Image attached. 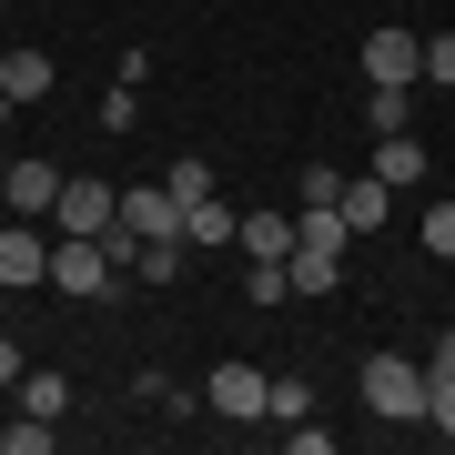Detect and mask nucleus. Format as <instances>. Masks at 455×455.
<instances>
[{"mask_svg": "<svg viewBox=\"0 0 455 455\" xmlns=\"http://www.w3.org/2000/svg\"><path fill=\"white\" fill-rule=\"evenodd\" d=\"M20 405L61 425V415H71V385H61V364H31V374H20Z\"/></svg>", "mask_w": 455, "mask_h": 455, "instance_id": "nucleus-14", "label": "nucleus"}, {"mask_svg": "<svg viewBox=\"0 0 455 455\" xmlns=\"http://www.w3.org/2000/svg\"><path fill=\"white\" fill-rule=\"evenodd\" d=\"M425 253H445V263H455V193H445L435 212H425Z\"/></svg>", "mask_w": 455, "mask_h": 455, "instance_id": "nucleus-25", "label": "nucleus"}, {"mask_svg": "<svg viewBox=\"0 0 455 455\" xmlns=\"http://www.w3.org/2000/svg\"><path fill=\"white\" fill-rule=\"evenodd\" d=\"M385 212H395V182H344V223H355V233H385Z\"/></svg>", "mask_w": 455, "mask_h": 455, "instance_id": "nucleus-12", "label": "nucleus"}, {"mask_svg": "<svg viewBox=\"0 0 455 455\" xmlns=\"http://www.w3.org/2000/svg\"><path fill=\"white\" fill-rule=\"evenodd\" d=\"M132 274H142V283H182V274H193V243H182V233H163V243L132 253Z\"/></svg>", "mask_w": 455, "mask_h": 455, "instance_id": "nucleus-13", "label": "nucleus"}, {"mask_svg": "<svg viewBox=\"0 0 455 455\" xmlns=\"http://www.w3.org/2000/svg\"><path fill=\"white\" fill-rule=\"evenodd\" d=\"M132 122H142V82H112L101 92V132H132Z\"/></svg>", "mask_w": 455, "mask_h": 455, "instance_id": "nucleus-19", "label": "nucleus"}, {"mask_svg": "<svg viewBox=\"0 0 455 455\" xmlns=\"http://www.w3.org/2000/svg\"><path fill=\"white\" fill-rule=\"evenodd\" d=\"M163 182H172V203H203V193H212V163H193V152H182Z\"/></svg>", "mask_w": 455, "mask_h": 455, "instance_id": "nucleus-23", "label": "nucleus"}, {"mask_svg": "<svg viewBox=\"0 0 455 455\" xmlns=\"http://www.w3.org/2000/svg\"><path fill=\"white\" fill-rule=\"evenodd\" d=\"M0 445H11V455H51V415L20 405V425H0Z\"/></svg>", "mask_w": 455, "mask_h": 455, "instance_id": "nucleus-20", "label": "nucleus"}, {"mask_svg": "<svg viewBox=\"0 0 455 455\" xmlns=\"http://www.w3.org/2000/svg\"><path fill=\"white\" fill-rule=\"evenodd\" d=\"M112 223H122V193H112V182H92V172H71L61 203H51V233H112Z\"/></svg>", "mask_w": 455, "mask_h": 455, "instance_id": "nucleus-4", "label": "nucleus"}, {"mask_svg": "<svg viewBox=\"0 0 455 455\" xmlns=\"http://www.w3.org/2000/svg\"><path fill=\"white\" fill-rule=\"evenodd\" d=\"M425 92H455V31L425 41Z\"/></svg>", "mask_w": 455, "mask_h": 455, "instance_id": "nucleus-22", "label": "nucleus"}, {"mask_svg": "<svg viewBox=\"0 0 455 455\" xmlns=\"http://www.w3.org/2000/svg\"><path fill=\"white\" fill-rule=\"evenodd\" d=\"M0 92H11V101H41L51 92V51H11V61H0Z\"/></svg>", "mask_w": 455, "mask_h": 455, "instance_id": "nucleus-15", "label": "nucleus"}, {"mask_svg": "<svg viewBox=\"0 0 455 455\" xmlns=\"http://www.w3.org/2000/svg\"><path fill=\"white\" fill-rule=\"evenodd\" d=\"M263 415H274V425H304V415H314V385H304V374H274V395H263Z\"/></svg>", "mask_w": 455, "mask_h": 455, "instance_id": "nucleus-16", "label": "nucleus"}, {"mask_svg": "<svg viewBox=\"0 0 455 455\" xmlns=\"http://www.w3.org/2000/svg\"><path fill=\"white\" fill-rule=\"evenodd\" d=\"M11 112H20V101H11V92H0V122H11Z\"/></svg>", "mask_w": 455, "mask_h": 455, "instance_id": "nucleus-28", "label": "nucleus"}, {"mask_svg": "<svg viewBox=\"0 0 455 455\" xmlns=\"http://www.w3.org/2000/svg\"><path fill=\"white\" fill-rule=\"evenodd\" d=\"M374 182H425V142L415 132H374Z\"/></svg>", "mask_w": 455, "mask_h": 455, "instance_id": "nucleus-11", "label": "nucleus"}, {"mask_svg": "<svg viewBox=\"0 0 455 455\" xmlns=\"http://www.w3.org/2000/svg\"><path fill=\"white\" fill-rule=\"evenodd\" d=\"M283 274H293V293H334V283H344V263H334V253H293Z\"/></svg>", "mask_w": 455, "mask_h": 455, "instance_id": "nucleus-18", "label": "nucleus"}, {"mask_svg": "<svg viewBox=\"0 0 455 455\" xmlns=\"http://www.w3.org/2000/svg\"><path fill=\"white\" fill-rule=\"evenodd\" d=\"M112 243H101V233H51V293H71V304H101V293H112Z\"/></svg>", "mask_w": 455, "mask_h": 455, "instance_id": "nucleus-1", "label": "nucleus"}, {"mask_svg": "<svg viewBox=\"0 0 455 455\" xmlns=\"http://www.w3.org/2000/svg\"><path fill=\"white\" fill-rule=\"evenodd\" d=\"M0 172H11V152H0Z\"/></svg>", "mask_w": 455, "mask_h": 455, "instance_id": "nucleus-29", "label": "nucleus"}, {"mask_svg": "<svg viewBox=\"0 0 455 455\" xmlns=\"http://www.w3.org/2000/svg\"><path fill=\"white\" fill-rule=\"evenodd\" d=\"M61 182H71V172H51L41 152H31V163H11V172H0V212H20V223H51Z\"/></svg>", "mask_w": 455, "mask_h": 455, "instance_id": "nucleus-7", "label": "nucleus"}, {"mask_svg": "<svg viewBox=\"0 0 455 455\" xmlns=\"http://www.w3.org/2000/svg\"><path fill=\"white\" fill-rule=\"evenodd\" d=\"M233 233H243V212H233L223 193H203V203H182V243H193V253H223Z\"/></svg>", "mask_w": 455, "mask_h": 455, "instance_id": "nucleus-9", "label": "nucleus"}, {"mask_svg": "<svg viewBox=\"0 0 455 455\" xmlns=\"http://www.w3.org/2000/svg\"><path fill=\"white\" fill-rule=\"evenodd\" d=\"M20 374H31V355H20V334H0V395H20Z\"/></svg>", "mask_w": 455, "mask_h": 455, "instance_id": "nucleus-26", "label": "nucleus"}, {"mask_svg": "<svg viewBox=\"0 0 455 455\" xmlns=\"http://www.w3.org/2000/svg\"><path fill=\"white\" fill-rule=\"evenodd\" d=\"M0 61H11V51H0Z\"/></svg>", "mask_w": 455, "mask_h": 455, "instance_id": "nucleus-30", "label": "nucleus"}, {"mask_svg": "<svg viewBox=\"0 0 455 455\" xmlns=\"http://www.w3.org/2000/svg\"><path fill=\"white\" fill-rule=\"evenodd\" d=\"M364 122H374V132H415V92L374 82V101H364Z\"/></svg>", "mask_w": 455, "mask_h": 455, "instance_id": "nucleus-17", "label": "nucleus"}, {"mask_svg": "<svg viewBox=\"0 0 455 455\" xmlns=\"http://www.w3.org/2000/svg\"><path fill=\"white\" fill-rule=\"evenodd\" d=\"M243 293H253V304H283V293H293V274H283V263H253V274H243Z\"/></svg>", "mask_w": 455, "mask_h": 455, "instance_id": "nucleus-24", "label": "nucleus"}, {"mask_svg": "<svg viewBox=\"0 0 455 455\" xmlns=\"http://www.w3.org/2000/svg\"><path fill=\"white\" fill-rule=\"evenodd\" d=\"M263 395H274V374H263V364H212L203 405L223 415V425H253V415H263Z\"/></svg>", "mask_w": 455, "mask_h": 455, "instance_id": "nucleus-6", "label": "nucleus"}, {"mask_svg": "<svg viewBox=\"0 0 455 455\" xmlns=\"http://www.w3.org/2000/svg\"><path fill=\"white\" fill-rule=\"evenodd\" d=\"M0 283H11V293L51 283V233H41V223H20V212H0Z\"/></svg>", "mask_w": 455, "mask_h": 455, "instance_id": "nucleus-5", "label": "nucleus"}, {"mask_svg": "<svg viewBox=\"0 0 455 455\" xmlns=\"http://www.w3.org/2000/svg\"><path fill=\"white\" fill-rule=\"evenodd\" d=\"M293 203H344V172H334V163H314V172H293Z\"/></svg>", "mask_w": 455, "mask_h": 455, "instance_id": "nucleus-21", "label": "nucleus"}, {"mask_svg": "<svg viewBox=\"0 0 455 455\" xmlns=\"http://www.w3.org/2000/svg\"><path fill=\"white\" fill-rule=\"evenodd\" d=\"M122 233H142V243L182 233V203H172V182H132V193H122Z\"/></svg>", "mask_w": 455, "mask_h": 455, "instance_id": "nucleus-8", "label": "nucleus"}, {"mask_svg": "<svg viewBox=\"0 0 455 455\" xmlns=\"http://www.w3.org/2000/svg\"><path fill=\"white\" fill-rule=\"evenodd\" d=\"M364 405L385 425H425V364L405 355H364Z\"/></svg>", "mask_w": 455, "mask_h": 455, "instance_id": "nucleus-2", "label": "nucleus"}, {"mask_svg": "<svg viewBox=\"0 0 455 455\" xmlns=\"http://www.w3.org/2000/svg\"><path fill=\"white\" fill-rule=\"evenodd\" d=\"M435 385H455V334L435 344V355H425V395H435Z\"/></svg>", "mask_w": 455, "mask_h": 455, "instance_id": "nucleus-27", "label": "nucleus"}, {"mask_svg": "<svg viewBox=\"0 0 455 455\" xmlns=\"http://www.w3.org/2000/svg\"><path fill=\"white\" fill-rule=\"evenodd\" d=\"M253 263H293V212H243V233H233Z\"/></svg>", "mask_w": 455, "mask_h": 455, "instance_id": "nucleus-10", "label": "nucleus"}, {"mask_svg": "<svg viewBox=\"0 0 455 455\" xmlns=\"http://www.w3.org/2000/svg\"><path fill=\"white\" fill-rule=\"evenodd\" d=\"M364 82L425 92V31H405V20H374V31H364Z\"/></svg>", "mask_w": 455, "mask_h": 455, "instance_id": "nucleus-3", "label": "nucleus"}]
</instances>
